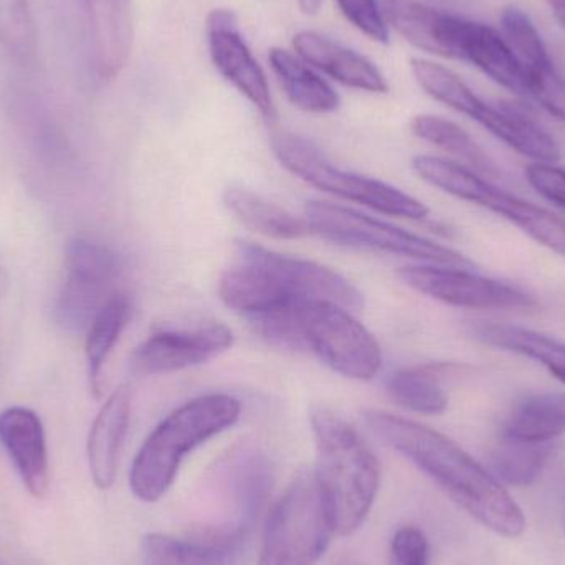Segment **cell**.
<instances>
[{"mask_svg":"<svg viewBox=\"0 0 565 565\" xmlns=\"http://www.w3.org/2000/svg\"><path fill=\"white\" fill-rule=\"evenodd\" d=\"M369 430L411 460L471 518L500 536L520 537L526 518L494 475L440 431L384 411L364 414Z\"/></svg>","mask_w":565,"mask_h":565,"instance_id":"1","label":"cell"},{"mask_svg":"<svg viewBox=\"0 0 565 565\" xmlns=\"http://www.w3.org/2000/svg\"><path fill=\"white\" fill-rule=\"evenodd\" d=\"M218 295L245 318L292 308L309 301H331L358 311L364 296L338 271L254 242H237L234 260L222 274Z\"/></svg>","mask_w":565,"mask_h":565,"instance_id":"2","label":"cell"},{"mask_svg":"<svg viewBox=\"0 0 565 565\" xmlns=\"http://www.w3.org/2000/svg\"><path fill=\"white\" fill-rule=\"evenodd\" d=\"M316 444L315 475L339 536H351L367 520L379 484L381 465L367 441L331 408H312Z\"/></svg>","mask_w":565,"mask_h":565,"instance_id":"3","label":"cell"},{"mask_svg":"<svg viewBox=\"0 0 565 565\" xmlns=\"http://www.w3.org/2000/svg\"><path fill=\"white\" fill-rule=\"evenodd\" d=\"M242 404L234 395L209 394L172 411L146 438L132 461L129 488L142 503L161 500L195 448L237 424Z\"/></svg>","mask_w":565,"mask_h":565,"instance_id":"4","label":"cell"},{"mask_svg":"<svg viewBox=\"0 0 565 565\" xmlns=\"http://www.w3.org/2000/svg\"><path fill=\"white\" fill-rule=\"evenodd\" d=\"M271 149L286 171L319 191L392 217L422 221L428 215L424 202L387 182L338 168L315 142L301 136L292 132L275 135Z\"/></svg>","mask_w":565,"mask_h":565,"instance_id":"5","label":"cell"},{"mask_svg":"<svg viewBox=\"0 0 565 565\" xmlns=\"http://www.w3.org/2000/svg\"><path fill=\"white\" fill-rule=\"evenodd\" d=\"M334 534L315 470L301 471L268 516L260 565H315Z\"/></svg>","mask_w":565,"mask_h":565,"instance_id":"6","label":"cell"},{"mask_svg":"<svg viewBox=\"0 0 565 565\" xmlns=\"http://www.w3.org/2000/svg\"><path fill=\"white\" fill-rule=\"evenodd\" d=\"M305 221L311 234L351 250L395 255L445 267L468 268L473 265L454 248L445 247L344 205L324 201L308 202L305 207Z\"/></svg>","mask_w":565,"mask_h":565,"instance_id":"7","label":"cell"},{"mask_svg":"<svg viewBox=\"0 0 565 565\" xmlns=\"http://www.w3.org/2000/svg\"><path fill=\"white\" fill-rule=\"evenodd\" d=\"M412 169L422 181L445 194L480 205L513 222L534 241L565 255V225L546 209L497 188L467 166L437 156H415Z\"/></svg>","mask_w":565,"mask_h":565,"instance_id":"8","label":"cell"},{"mask_svg":"<svg viewBox=\"0 0 565 565\" xmlns=\"http://www.w3.org/2000/svg\"><path fill=\"white\" fill-rule=\"evenodd\" d=\"M302 351L312 352L331 371L352 381L367 382L382 369L377 339L344 306L309 301L299 308Z\"/></svg>","mask_w":565,"mask_h":565,"instance_id":"9","label":"cell"},{"mask_svg":"<svg viewBox=\"0 0 565 565\" xmlns=\"http://www.w3.org/2000/svg\"><path fill=\"white\" fill-rule=\"evenodd\" d=\"M66 278L55 306V319L65 331L88 329L98 309L115 292L121 277L119 255L108 245L86 237H73L65 250Z\"/></svg>","mask_w":565,"mask_h":565,"instance_id":"10","label":"cell"},{"mask_svg":"<svg viewBox=\"0 0 565 565\" xmlns=\"http://www.w3.org/2000/svg\"><path fill=\"white\" fill-rule=\"evenodd\" d=\"M397 277L414 291L457 308L526 309L537 305L533 295L518 286L461 267L414 265L401 268Z\"/></svg>","mask_w":565,"mask_h":565,"instance_id":"11","label":"cell"},{"mask_svg":"<svg viewBox=\"0 0 565 565\" xmlns=\"http://www.w3.org/2000/svg\"><path fill=\"white\" fill-rule=\"evenodd\" d=\"M234 342V331L225 324L166 329L149 335L132 351L129 371L136 377H151L198 367L227 352Z\"/></svg>","mask_w":565,"mask_h":565,"instance_id":"12","label":"cell"},{"mask_svg":"<svg viewBox=\"0 0 565 565\" xmlns=\"http://www.w3.org/2000/svg\"><path fill=\"white\" fill-rule=\"evenodd\" d=\"M501 29L526 73L527 98L565 121V79L531 17L520 7H507L501 13Z\"/></svg>","mask_w":565,"mask_h":565,"instance_id":"13","label":"cell"},{"mask_svg":"<svg viewBox=\"0 0 565 565\" xmlns=\"http://www.w3.org/2000/svg\"><path fill=\"white\" fill-rule=\"evenodd\" d=\"M211 56L221 75L231 82L267 121H274V99L260 63L248 49L238 30L237 17L231 10H214L207 17Z\"/></svg>","mask_w":565,"mask_h":565,"instance_id":"14","label":"cell"},{"mask_svg":"<svg viewBox=\"0 0 565 565\" xmlns=\"http://www.w3.org/2000/svg\"><path fill=\"white\" fill-rule=\"evenodd\" d=\"M252 524L204 527L188 537L151 533L142 540L146 565H237L247 551Z\"/></svg>","mask_w":565,"mask_h":565,"instance_id":"15","label":"cell"},{"mask_svg":"<svg viewBox=\"0 0 565 565\" xmlns=\"http://www.w3.org/2000/svg\"><path fill=\"white\" fill-rule=\"evenodd\" d=\"M0 444L25 490L35 500L49 497V450L39 415L26 407H9L0 412Z\"/></svg>","mask_w":565,"mask_h":565,"instance_id":"16","label":"cell"},{"mask_svg":"<svg viewBox=\"0 0 565 565\" xmlns=\"http://www.w3.org/2000/svg\"><path fill=\"white\" fill-rule=\"evenodd\" d=\"M92 35L93 62L103 82H111L128 65L135 25L131 0H82Z\"/></svg>","mask_w":565,"mask_h":565,"instance_id":"17","label":"cell"},{"mask_svg":"<svg viewBox=\"0 0 565 565\" xmlns=\"http://www.w3.org/2000/svg\"><path fill=\"white\" fill-rule=\"evenodd\" d=\"M384 12L391 25L412 45L444 58H460L463 17L417 0H385Z\"/></svg>","mask_w":565,"mask_h":565,"instance_id":"18","label":"cell"},{"mask_svg":"<svg viewBox=\"0 0 565 565\" xmlns=\"http://www.w3.org/2000/svg\"><path fill=\"white\" fill-rule=\"evenodd\" d=\"M132 395L128 385L111 392L89 428L86 440L89 473L98 490H109L118 475L122 445L131 422Z\"/></svg>","mask_w":565,"mask_h":565,"instance_id":"19","label":"cell"},{"mask_svg":"<svg viewBox=\"0 0 565 565\" xmlns=\"http://www.w3.org/2000/svg\"><path fill=\"white\" fill-rule=\"evenodd\" d=\"M292 45L306 63L322 70L335 82L364 92L387 93L388 85L381 70L361 53L311 30L296 33Z\"/></svg>","mask_w":565,"mask_h":565,"instance_id":"20","label":"cell"},{"mask_svg":"<svg viewBox=\"0 0 565 565\" xmlns=\"http://www.w3.org/2000/svg\"><path fill=\"white\" fill-rule=\"evenodd\" d=\"M465 116L480 122L514 151L534 161L554 164L561 159V149L553 136L516 109L491 105L477 95L468 105Z\"/></svg>","mask_w":565,"mask_h":565,"instance_id":"21","label":"cell"},{"mask_svg":"<svg viewBox=\"0 0 565 565\" xmlns=\"http://www.w3.org/2000/svg\"><path fill=\"white\" fill-rule=\"evenodd\" d=\"M460 60L477 66L503 88L527 98V79L523 66L504 36L491 26L465 19Z\"/></svg>","mask_w":565,"mask_h":565,"instance_id":"22","label":"cell"},{"mask_svg":"<svg viewBox=\"0 0 565 565\" xmlns=\"http://www.w3.org/2000/svg\"><path fill=\"white\" fill-rule=\"evenodd\" d=\"M224 204L245 227L277 241H296L311 234L305 218L274 204L268 199L242 188H228Z\"/></svg>","mask_w":565,"mask_h":565,"instance_id":"23","label":"cell"},{"mask_svg":"<svg viewBox=\"0 0 565 565\" xmlns=\"http://www.w3.org/2000/svg\"><path fill=\"white\" fill-rule=\"evenodd\" d=\"M565 431V394L544 392L521 401L504 424V438L547 445Z\"/></svg>","mask_w":565,"mask_h":565,"instance_id":"24","label":"cell"},{"mask_svg":"<svg viewBox=\"0 0 565 565\" xmlns=\"http://www.w3.org/2000/svg\"><path fill=\"white\" fill-rule=\"evenodd\" d=\"M270 63L289 102L302 111L322 115L339 108L338 93L305 60L275 46L270 50Z\"/></svg>","mask_w":565,"mask_h":565,"instance_id":"25","label":"cell"},{"mask_svg":"<svg viewBox=\"0 0 565 565\" xmlns=\"http://www.w3.org/2000/svg\"><path fill=\"white\" fill-rule=\"evenodd\" d=\"M131 318V301L122 292L106 299L86 329L85 358L88 364L89 387L96 398L102 397V374L109 354L118 344Z\"/></svg>","mask_w":565,"mask_h":565,"instance_id":"26","label":"cell"},{"mask_svg":"<svg viewBox=\"0 0 565 565\" xmlns=\"http://www.w3.org/2000/svg\"><path fill=\"white\" fill-rule=\"evenodd\" d=\"M475 334L484 344L533 359L565 384V342L533 329L511 324H481Z\"/></svg>","mask_w":565,"mask_h":565,"instance_id":"27","label":"cell"},{"mask_svg":"<svg viewBox=\"0 0 565 565\" xmlns=\"http://www.w3.org/2000/svg\"><path fill=\"white\" fill-rule=\"evenodd\" d=\"M441 365L398 369L387 379L392 401L422 415H440L447 411L448 397L440 382Z\"/></svg>","mask_w":565,"mask_h":565,"instance_id":"28","label":"cell"},{"mask_svg":"<svg viewBox=\"0 0 565 565\" xmlns=\"http://www.w3.org/2000/svg\"><path fill=\"white\" fill-rule=\"evenodd\" d=\"M412 132L417 138L450 152L455 158L470 164L477 171L488 175L498 174L493 159L484 152V149L454 121L434 115L415 116L412 121Z\"/></svg>","mask_w":565,"mask_h":565,"instance_id":"29","label":"cell"},{"mask_svg":"<svg viewBox=\"0 0 565 565\" xmlns=\"http://www.w3.org/2000/svg\"><path fill=\"white\" fill-rule=\"evenodd\" d=\"M550 454L547 445L523 444L504 438L503 445L494 451V471L508 484L527 487L540 477Z\"/></svg>","mask_w":565,"mask_h":565,"instance_id":"30","label":"cell"},{"mask_svg":"<svg viewBox=\"0 0 565 565\" xmlns=\"http://www.w3.org/2000/svg\"><path fill=\"white\" fill-rule=\"evenodd\" d=\"M36 29L26 0H0V45L20 58L36 50Z\"/></svg>","mask_w":565,"mask_h":565,"instance_id":"31","label":"cell"},{"mask_svg":"<svg viewBox=\"0 0 565 565\" xmlns=\"http://www.w3.org/2000/svg\"><path fill=\"white\" fill-rule=\"evenodd\" d=\"M342 15L369 39L388 42V23L379 9L377 0H338Z\"/></svg>","mask_w":565,"mask_h":565,"instance_id":"32","label":"cell"},{"mask_svg":"<svg viewBox=\"0 0 565 565\" xmlns=\"http://www.w3.org/2000/svg\"><path fill=\"white\" fill-rule=\"evenodd\" d=\"M388 565H430V544L418 527L404 526L391 541Z\"/></svg>","mask_w":565,"mask_h":565,"instance_id":"33","label":"cell"},{"mask_svg":"<svg viewBox=\"0 0 565 565\" xmlns=\"http://www.w3.org/2000/svg\"><path fill=\"white\" fill-rule=\"evenodd\" d=\"M526 179L544 199L565 209V171L546 162H536L526 168Z\"/></svg>","mask_w":565,"mask_h":565,"instance_id":"34","label":"cell"},{"mask_svg":"<svg viewBox=\"0 0 565 565\" xmlns=\"http://www.w3.org/2000/svg\"><path fill=\"white\" fill-rule=\"evenodd\" d=\"M546 3L551 12H553L554 19H556L565 30V0H546Z\"/></svg>","mask_w":565,"mask_h":565,"instance_id":"35","label":"cell"},{"mask_svg":"<svg viewBox=\"0 0 565 565\" xmlns=\"http://www.w3.org/2000/svg\"><path fill=\"white\" fill-rule=\"evenodd\" d=\"M322 0H298L299 7H301L305 13H316L321 7Z\"/></svg>","mask_w":565,"mask_h":565,"instance_id":"36","label":"cell"},{"mask_svg":"<svg viewBox=\"0 0 565 565\" xmlns=\"http://www.w3.org/2000/svg\"><path fill=\"white\" fill-rule=\"evenodd\" d=\"M0 565H2V564H0Z\"/></svg>","mask_w":565,"mask_h":565,"instance_id":"37","label":"cell"}]
</instances>
